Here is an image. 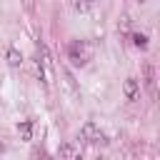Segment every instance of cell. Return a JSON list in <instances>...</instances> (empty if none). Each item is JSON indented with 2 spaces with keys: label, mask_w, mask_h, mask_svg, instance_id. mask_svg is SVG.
<instances>
[{
  "label": "cell",
  "mask_w": 160,
  "mask_h": 160,
  "mask_svg": "<svg viewBox=\"0 0 160 160\" xmlns=\"http://www.w3.org/2000/svg\"><path fill=\"white\" fill-rule=\"evenodd\" d=\"M68 60H70L72 65H78V68L88 65V62L92 60V45H90L88 40H72V42L68 45Z\"/></svg>",
  "instance_id": "cell-1"
},
{
  "label": "cell",
  "mask_w": 160,
  "mask_h": 160,
  "mask_svg": "<svg viewBox=\"0 0 160 160\" xmlns=\"http://www.w3.org/2000/svg\"><path fill=\"white\" fill-rule=\"evenodd\" d=\"M82 138L88 140V142H92V145H102V142H108V138H105V132L95 125V122H85L82 125Z\"/></svg>",
  "instance_id": "cell-2"
},
{
  "label": "cell",
  "mask_w": 160,
  "mask_h": 160,
  "mask_svg": "<svg viewBox=\"0 0 160 160\" xmlns=\"http://www.w3.org/2000/svg\"><path fill=\"white\" fill-rule=\"evenodd\" d=\"M122 92H125L128 100H138V95H140V80L138 78H128L122 82Z\"/></svg>",
  "instance_id": "cell-3"
},
{
  "label": "cell",
  "mask_w": 160,
  "mask_h": 160,
  "mask_svg": "<svg viewBox=\"0 0 160 160\" xmlns=\"http://www.w3.org/2000/svg\"><path fill=\"white\" fill-rule=\"evenodd\" d=\"M5 60H8V65H10V68H18V65H22V55H20V50H18V48H8V55H5Z\"/></svg>",
  "instance_id": "cell-4"
},
{
  "label": "cell",
  "mask_w": 160,
  "mask_h": 160,
  "mask_svg": "<svg viewBox=\"0 0 160 160\" xmlns=\"http://www.w3.org/2000/svg\"><path fill=\"white\" fill-rule=\"evenodd\" d=\"M145 88L150 95H155V68L152 65H145Z\"/></svg>",
  "instance_id": "cell-5"
},
{
  "label": "cell",
  "mask_w": 160,
  "mask_h": 160,
  "mask_svg": "<svg viewBox=\"0 0 160 160\" xmlns=\"http://www.w3.org/2000/svg\"><path fill=\"white\" fill-rule=\"evenodd\" d=\"M18 135H20V140H30V138H32V122H30V120H20Z\"/></svg>",
  "instance_id": "cell-6"
},
{
  "label": "cell",
  "mask_w": 160,
  "mask_h": 160,
  "mask_svg": "<svg viewBox=\"0 0 160 160\" xmlns=\"http://www.w3.org/2000/svg\"><path fill=\"white\" fill-rule=\"evenodd\" d=\"M132 45H135V48H148V35L135 32V35H132Z\"/></svg>",
  "instance_id": "cell-7"
},
{
  "label": "cell",
  "mask_w": 160,
  "mask_h": 160,
  "mask_svg": "<svg viewBox=\"0 0 160 160\" xmlns=\"http://www.w3.org/2000/svg\"><path fill=\"white\" fill-rule=\"evenodd\" d=\"M60 155H62V158H70V160H80V155H75V150H72L70 145H62V148H60Z\"/></svg>",
  "instance_id": "cell-8"
},
{
  "label": "cell",
  "mask_w": 160,
  "mask_h": 160,
  "mask_svg": "<svg viewBox=\"0 0 160 160\" xmlns=\"http://www.w3.org/2000/svg\"><path fill=\"white\" fill-rule=\"evenodd\" d=\"M92 5H95V0H78V5H75V8H78L80 12H85V10H90Z\"/></svg>",
  "instance_id": "cell-9"
},
{
  "label": "cell",
  "mask_w": 160,
  "mask_h": 160,
  "mask_svg": "<svg viewBox=\"0 0 160 160\" xmlns=\"http://www.w3.org/2000/svg\"><path fill=\"white\" fill-rule=\"evenodd\" d=\"M120 28H122V30H128V28H130V20H128V18H122V22H120Z\"/></svg>",
  "instance_id": "cell-10"
},
{
  "label": "cell",
  "mask_w": 160,
  "mask_h": 160,
  "mask_svg": "<svg viewBox=\"0 0 160 160\" xmlns=\"http://www.w3.org/2000/svg\"><path fill=\"white\" fill-rule=\"evenodd\" d=\"M38 158H40V160H50V158H48V155H45V152H42V155H38Z\"/></svg>",
  "instance_id": "cell-11"
},
{
  "label": "cell",
  "mask_w": 160,
  "mask_h": 160,
  "mask_svg": "<svg viewBox=\"0 0 160 160\" xmlns=\"http://www.w3.org/2000/svg\"><path fill=\"white\" fill-rule=\"evenodd\" d=\"M2 150H5V142H2V140H0V152H2Z\"/></svg>",
  "instance_id": "cell-12"
}]
</instances>
